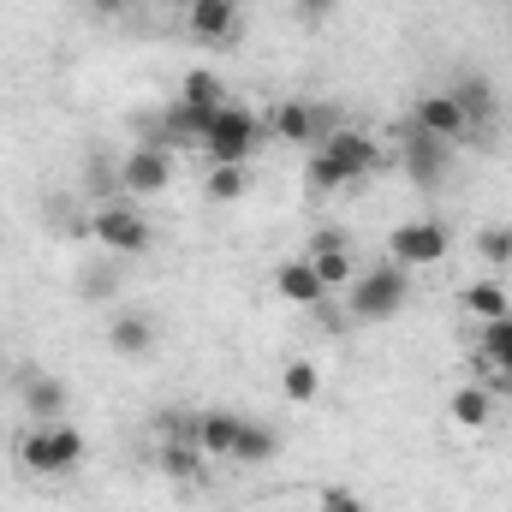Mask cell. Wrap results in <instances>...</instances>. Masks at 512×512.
Wrapping results in <instances>:
<instances>
[{
	"label": "cell",
	"instance_id": "1",
	"mask_svg": "<svg viewBox=\"0 0 512 512\" xmlns=\"http://www.w3.org/2000/svg\"><path fill=\"white\" fill-rule=\"evenodd\" d=\"M382 167V149H376V137H364V131H328L316 149H310V191H352V185H364L370 173Z\"/></svg>",
	"mask_w": 512,
	"mask_h": 512
},
{
	"label": "cell",
	"instance_id": "2",
	"mask_svg": "<svg viewBox=\"0 0 512 512\" xmlns=\"http://www.w3.org/2000/svg\"><path fill=\"white\" fill-rule=\"evenodd\" d=\"M411 304V268L399 262H376V268H358V280L346 286V310L358 322H387Z\"/></svg>",
	"mask_w": 512,
	"mask_h": 512
},
{
	"label": "cell",
	"instance_id": "3",
	"mask_svg": "<svg viewBox=\"0 0 512 512\" xmlns=\"http://www.w3.org/2000/svg\"><path fill=\"white\" fill-rule=\"evenodd\" d=\"M256 143H262V120H256L251 108H239V102L215 108V120H209V131H203L209 167H245V161L256 155Z\"/></svg>",
	"mask_w": 512,
	"mask_h": 512
},
{
	"label": "cell",
	"instance_id": "4",
	"mask_svg": "<svg viewBox=\"0 0 512 512\" xmlns=\"http://www.w3.org/2000/svg\"><path fill=\"white\" fill-rule=\"evenodd\" d=\"M84 459V435L60 417V423H36L24 441H18V465L36 471V477H66L72 465Z\"/></svg>",
	"mask_w": 512,
	"mask_h": 512
},
{
	"label": "cell",
	"instance_id": "5",
	"mask_svg": "<svg viewBox=\"0 0 512 512\" xmlns=\"http://www.w3.org/2000/svg\"><path fill=\"white\" fill-rule=\"evenodd\" d=\"M268 131H274L280 143H304V149H316L328 131H340V114H334L328 102H304V96H292V102L268 108Z\"/></svg>",
	"mask_w": 512,
	"mask_h": 512
},
{
	"label": "cell",
	"instance_id": "6",
	"mask_svg": "<svg viewBox=\"0 0 512 512\" xmlns=\"http://www.w3.org/2000/svg\"><path fill=\"white\" fill-rule=\"evenodd\" d=\"M447 227L441 221H399L393 233H387V256L399 262V268H435L441 256H447Z\"/></svg>",
	"mask_w": 512,
	"mask_h": 512
},
{
	"label": "cell",
	"instance_id": "7",
	"mask_svg": "<svg viewBox=\"0 0 512 512\" xmlns=\"http://www.w3.org/2000/svg\"><path fill=\"white\" fill-rule=\"evenodd\" d=\"M90 233H96L102 251H114V256L149 251V221H143L131 203H102V209L90 215Z\"/></svg>",
	"mask_w": 512,
	"mask_h": 512
},
{
	"label": "cell",
	"instance_id": "8",
	"mask_svg": "<svg viewBox=\"0 0 512 512\" xmlns=\"http://www.w3.org/2000/svg\"><path fill=\"white\" fill-rule=\"evenodd\" d=\"M310 268L322 274V286L328 292H340V286H352L358 280V251H352V233H340V227H322V233H310Z\"/></svg>",
	"mask_w": 512,
	"mask_h": 512
},
{
	"label": "cell",
	"instance_id": "9",
	"mask_svg": "<svg viewBox=\"0 0 512 512\" xmlns=\"http://www.w3.org/2000/svg\"><path fill=\"white\" fill-rule=\"evenodd\" d=\"M167 179H173V149H167V143H137L126 161H120L126 197H161Z\"/></svg>",
	"mask_w": 512,
	"mask_h": 512
},
{
	"label": "cell",
	"instance_id": "10",
	"mask_svg": "<svg viewBox=\"0 0 512 512\" xmlns=\"http://www.w3.org/2000/svg\"><path fill=\"white\" fill-rule=\"evenodd\" d=\"M447 167H453V143L447 137H429V131H417V126L405 131V173H411V185L441 191Z\"/></svg>",
	"mask_w": 512,
	"mask_h": 512
},
{
	"label": "cell",
	"instance_id": "11",
	"mask_svg": "<svg viewBox=\"0 0 512 512\" xmlns=\"http://www.w3.org/2000/svg\"><path fill=\"white\" fill-rule=\"evenodd\" d=\"M411 126L429 131V137H447V143H459L471 120H465V108L447 96V90H429V96H417V108H411Z\"/></svg>",
	"mask_w": 512,
	"mask_h": 512
},
{
	"label": "cell",
	"instance_id": "12",
	"mask_svg": "<svg viewBox=\"0 0 512 512\" xmlns=\"http://www.w3.org/2000/svg\"><path fill=\"white\" fill-rule=\"evenodd\" d=\"M274 292L286 298V304H304V310H322L334 292L322 286V274L310 268V256H292V262H280L274 268Z\"/></svg>",
	"mask_w": 512,
	"mask_h": 512
},
{
	"label": "cell",
	"instance_id": "13",
	"mask_svg": "<svg viewBox=\"0 0 512 512\" xmlns=\"http://www.w3.org/2000/svg\"><path fill=\"white\" fill-rule=\"evenodd\" d=\"M191 36L221 48L239 36V0H191Z\"/></svg>",
	"mask_w": 512,
	"mask_h": 512
},
{
	"label": "cell",
	"instance_id": "14",
	"mask_svg": "<svg viewBox=\"0 0 512 512\" xmlns=\"http://www.w3.org/2000/svg\"><path fill=\"white\" fill-rule=\"evenodd\" d=\"M477 358H483V370H489V387H507V393H512V316L483 322Z\"/></svg>",
	"mask_w": 512,
	"mask_h": 512
},
{
	"label": "cell",
	"instance_id": "15",
	"mask_svg": "<svg viewBox=\"0 0 512 512\" xmlns=\"http://www.w3.org/2000/svg\"><path fill=\"white\" fill-rule=\"evenodd\" d=\"M447 417L459 423V429H489L495 423V387L489 382H465L447 393Z\"/></svg>",
	"mask_w": 512,
	"mask_h": 512
},
{
	"label": "cell",
	"instance_id": "16",
	"mask_svg": "<svg viewBox=\"0 0 512 512\" xmlns=\"http://www.w3.org/2000/svg\"><path fill=\"white\" fill-rule=\"evenodd\" d=\"M239 429H245V417H233V411H203V417L191 423V441H197L209 459H233Z\"/></svg>",
	"mask_w": 512,
	"mask_h": 512
},
{
	"label": "cell",
	"instance_id": "17",
	"mask_svg": "<svg viewBox=\"0 0 512 512\" xmlns=\"http://www.w3.org/2000/svg\"><path fill=\"white\" fill-rule=\"evenodd\" d=\"M108 346H114L120 358H143V352L155 346V322H149L143 310H120V316L108 322Z\"/></svg>",
	"mask_w": 512,
	"mask_h": 512
},
{
	"label": "cell",
	"instance_id": "18",
	"mask_svg": "<svg viewBox=\"0 0 512 512\" xmlns=\"http://www.w3.org/2000/svg\"><path fill=\"white\" fill-rule=\"evenodd\" d=\"M66 399L72 393H66V382H54V376H30L24 382V411L42 417V423H60L66 417Z\"/></svg>",
	"mask_w": 512,
	"mask_h": 512
},
{
	"label": "cell",
	"instance_id": "19",
	"mask_svg": "<svg viewBox=\"0 0 512 512\" xmlns=\"http://www.w3.org/2000/svg\"><path fill=\"white\" fill-rule=\"evenodd\" d=\"M459 304L477 316V322H501V316H512V298L501 280H471L465 292H459Z\"/></svg>",
	"mask_w": 512,
	"mask_h": 512
},
{
	"label": "cell",
	"instance_id": "20",
	"mask_svg": "<svg viewBox=\"0 0 512 512\" xmlns=\"http://www.w3.org/2000/svg\"><path fill=\"white\" fill-rule=\"evenodd\" d=\"M203 465H209V453H203L191 435H173V441L161 447V471H167L173 483H191V477H203Z\"/></svg>",
	"mask_w": 512,
	"mask_h": 512
},
{
	"label": "cell",
	"instance_id": "21",
	"mask_svg": "<svg viewBox=\"0 0 512 512\" xmlns=\"http://www.w3.org/2000/svg\"><path fill=\"white\" fill-rule=\"evenodd\" d=\"M274 453H280V435H274L268 423H245V429H239V447H233L239 465H268Z\"/></svg>",
	"mask_w": 512,
	"mask_h": 512
},
{
	"label": "cell",
	"instance_id": "22",
	"mask_svg": "<svg viewBox=\"0 0 512 512\" xmlns=\"http://www.w3.org/2000/svg\"><path fill=\"white\" fill-rule=\"evenodd\" d=\"M280 387H286V399H292V405H310V399L322 393V370H316L310 358H292V364L280 370Z\"/></svg>",
	"mask_w": 512,
	"mask_h": 512
},
{
	"label": "cell",
	"instance_id": "23",
	"mask_svg": "<svg viewBox=\"0 0 512 512\" xmlns=\"http://www.w3.org/2000/svg\"><path fill=\"white\" fill-rule=\"evenodd\" d=\"M447 96H453V102L465 108V120H471V126H483V120L495 114V90H489L483 78H465V84H453Z\"/></svg>",
	"mask_w": 512,
	"mask_h": 512
},
{
	"label": "cell",
	"instance_id": "24",
	"mask_svg": "<svg viewBox=\"0 0 512 512\" xmlns=\"http://www.w3.org/2000/svg\"><path fill=\"white\" fill-rule=\"evenodd\" d=\"M251 191V173L245 167H209V179H203V197L209 203H239Z\"/></svg>",
	"mask_w": 512,
	"mask_h": 512
},
{
	"label": "cell",
	"instance_id": "25",
	"mask_svg": "<svg viewBox=\"0 0 512 512\" xmlns=\"http://www.w3.org/2000/svg\"><path fill=\"white\" fill-rule=\"evenodd\" d=\"M179 102H191V108H227V90H221V78H215L209 66H197V72L185 78Z\"/></svg>",
	"mask_w": 512,
	"mask_h": 512
},
{
	"label": "cell",
	"instance_id": "26",
	"mask_svg": "<svg viewBox=\"0 0 512 512\" xmlns=\"http://www.w3.org/2000/svg\"><path fill=\"white\" fill-rule=\"evenodd\" d=\"M477 256H483L489 268H507L512 262V227H483V233H477Z\"/></svg>",
	"mask_w": 512,
	"mask_h": 512
},
{
	"label": "cell",
	"instance_id": "27",
	"mask_svg": "<svg viewBox=\"0 0 512 512\" xmlns=\"http://www.w3.org/2000/svg\"><path fill=\"white\" fill-rule=\"evenodd\" d=\"M322 512H370L352 489H322Z\"/></svg>",
	"mask_w": 512,
	"mask_h": 512
},
{
	"label": "cell",
	"instance_id": "28",
	"mask_svg": "<svg viewBox=\"0 0 512 512\" xmlns=\"http://www.w3.org/2000/svg\"><path fill=\"white\" fill-rule=\"evenodd\" d=\"M90 6H96V12H102V18H120V12H126L131 0H90Z\"/></svg>",
	"mask_w": 512,
	"mask_h": 512
},
{
	"label": "cell",
	"instance_id": "29",
	"mask_svg": "<svg viewBox=\"0 0 512 512\" xmlns=\"http://www.w3.org/2000/svg\"><path fill=\"white\" fill-rule=\"evenodd\" d=\"M292 6H298V12H328L334 0H292Z\"/></svg>",
	"mask_w": 512,
	"mask_h": 512
}]
</instances>
